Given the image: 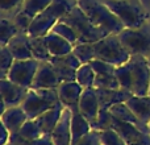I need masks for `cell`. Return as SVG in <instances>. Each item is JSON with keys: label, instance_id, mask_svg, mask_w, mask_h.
I'll return each mask as SVG.
<instances>
[{"label": "cell", "instance_id": "cell-34", "mask_svg": "<svg viewBox=\"0 0 150 145\" xmlns=\"http://www.w3.org/2000/svg\"><path fill=\"white\" fill-rule=\"evenodd\" d=\"M90 65L92 66L93 71L96 72V75H113L116 74V68L117 66L111 65L108 62H104L101 60H92L90 62Z\"/></svg>", "mask_w": 150, "mask_h": 145}, {"label": "cell", "instance_id": "cell-8", "mask_svg": "<svg viewBox=\"0 0 150 145\" xmlns=\"http://www.w3.org/2000/svg\"><path fill=\"white\" fill-rule=\"evenodd\" d=\"M40 66V61L36 58L30 60H16L12 65L7 78L12 80L13 83L18 86H23L25 88H32L34 77L37 74Z\"/></svg>", "mask_w": 150, "mask_h": 145}, {"label": "cell", "instance_id": "cell-14", "mask_svg": "<svg viewBox=\"0 0 150 145\" xmlns=\"http://www.w3.org/2000/svg\"><path fill=\"white\" fill-rule=\"evenodd\" d=\"M23 108L26 112L29 119H37L40 115H42L44 112H46L47 109L53 108L54 104L46 102L36 90L29 88L28 94H26L25 99L23 102Z\"/></svg>", "mask_w": 150, "mask_h": 145}, {"label": "cell", "instance_id": "cell-46", "mask_svg": "<svg viewBox=\"0 0 150 145\" xmlns=\"http://www.w3.org/2000/svg\"><path fill=\"white\" fill-rule=\"evenodd\" d=\"M101 145H103V144H101Z\"/></svg>", "mask_w": 150, "mask_h": 145}, {"label": "cell", "instance_id": "cell-9", "mask_svg": "<svg viewBox=\"0 0 150 145\" xmlns=\"http://www.w3.org/2000/svg\"><path fill=\"white\" fill-rule=\"evenodd\" d=\"M0 91H1V100H3L1 112H4L9 107L21 106L29 88L16 85L8 78H1L0 79Z\"/></svg>", "mask_w": 150, "mask_h": 145}, {"label": "cell", "instance_id": "cell-6", "mask_svg": "<svg viewBox=\"0 0 150 145\" xmlns=\"http://www.w3.org/2000/svg\"><path fill=\"white\" fill-rule=\"evenodd\" d=\"M95 58L115 66H121L130 60L129 54L119 38V34H109L100 41L93 42Z\"/></svg>", "mask_w": 150, "mask_h": 145}, {"label": "cell", "instance_id": "cell-40", "mask_svg": "<svg viewBox=\"0 0 150 145\" xmlns=\"http://www.w3.org/2000/svg\"><path fill=\"white\" fill-rule=\"evenodd\" d=\"M128 145H150V133H142L137 140H134L133 143Z\"/></svg>", "mask_w": 150, "mask_h": 145}, {"label": "cell", "instance_id": "cell-32", "mask_svg": "<svg viewBox=\"0 0 150 145\" xmlns=\"http://www.w3.org/2000/svg\"><path fill=\"white\" fill-rule=\"evenodd\" d=\"M93 87L101 88V90H116V88H121V86H120V82L117 79L116 74H113V75H96Z\"/></svg>", "mask_w": 150, "mask_h": 145}, {"label": "cell", "instance_id": "cell-36", "mask_svg": "<svg viewBox=\"0 0 150 145\" xmlns=\"http://www.w3.org/2000/svg\"><path fill=\"white\" fill-rule=\"evenodd\" d=\"M100 137H101V144L103 145H128L121 139V136L113 129L100 132Z\"/></svg>", "mask_w": 150, "mask_h": 145}, {"label": "cell", "instance_id": "cell-23", "mask_svg": "<svg viewBox=\"0 0 150 145\" xmlns=\"http://www.w3.org/2000/svg\"><path fill=\"white\" fill-rule=\"evenodd\" d=\"M30 48H32V54L33 58L37 61H50L52 54L49 52L46 40L44 37H30Z\"/></svg>", "mask_w": 150, "mask_h": 145}, {"label": "cell", "instance_id": "cell-37", "mask_svg": "<svg viewBox=\"0 0 150 145\" xmlns=\"http://www.w3.org/2000/svg\"><path fill=\"white\" fill-rule=\"evenodd\" d=\"M32 21H33V17L29 16L28 13H25L24 11H20L18 13H16L15 18H13V23L16 24V26L18 28V31L25 32V33H28Z\"/></svg>", "mask_w": 150, "mask_h": 145}, {"label": "cell", "instance_id": "cell-45", "mask_svg": "<svg viewBox=\"0 0 150 145\" xmlns=\"http://www.w3.org/2000/svg\"><path fill=\"white\" fill-rule=\"evenodd\" d=\"M149 129H150V123H149Z\"/></svg>", "mask_w": 150, "mask_h": 145}, {"label": "cell", "instance_id": "cell-27", "mask_svg": "<svg viewBox=\"0 0 150 145\" xmlns=\"http://www.w3.org/2000/svg\"><path fill=\"white\" fill-rule=\"evenodd\" d=\"M52 3L53 0H24V3L21 4V11L34 18L38 13L46 9Z\"/></svg>", "mask_w": 150, "mask_h": 145}, {"label": "cell", "instance_id": "cell-3", "mask_svg": "<svg viewBox=\"0 0 150 145\" xmlns=\"http://www.w3.org/2000/svg\"><path fill=\"white\" fill-rule=\"evenodd\" d=\"M78 5L98 28L105 31L108 34H119L125 28L103 0H78Z\"/></svg>", "mask_w": 150, "mask_h": 145}, {"label": "cell", "instance_id": "cell-1", "mask_svg": "<svg viewBox=\"0 0 150 145\" xmlns=\"http://www.w3.org/2000/svg\"><path fill=\"white\" fill-rule=\"evenodd\" d=\"M116 77L121 88L133 95H148L150 87V68L146 57L132 55L127 63L116 68Z\"/></svg>", "mask_w": 150, "mask_h": 145}, {"label": "cell", "instance_id": "cell-2", "mask_svg": "<svg viewBox=\"0 0 150 145\" xmlns=\"http://www.w3.org/2000/svg\"><path fill=\"white\" fill-rule=\"evenodd\" d=\"M78 4V0H53V3L36 16L29 26L28 34L30 37H44L52 28L62 20Z\"/></svg>", "mask_w": 150, "mask_h": 145}, {"label": "cell", "instance_id": "cell-18", "mask_svg": "<svg viewBox=\"0 0 150 145\" xmlns=\"http://www.w3.org/2000/svg\"><path fill=\"white\" fill-rule=\"evenodd\" d=\"M63 108H65V106H63L62 103H58V104H55L53 108L47 109L46 112L40 115L37 119H34L37 122V124L40 125V128H41L44 135H52V132H53V129H54V127L57 125L58 120L62 116Z\"/></svg>", "mask_w": 150, "mask_h": 145}, {"label": "cell", "instance_id": "cell-4", "mask_svg": "<svg viewBox=\"0 0 150 145\" xmlns=\"http://www.w3.org/2000/svg\"><path fill=\"white\" fill-rule=\"evenodd\" d=\"M103 3L119 17L125 28H142L149 20V13L140 0H103Z\"/></svg>", "mask_w": 150, "mask_h": 145}, {"label": "cell", "instance_id": "cell-19", "mask_svg": "<svg viewBox=\"0 0 150 145\" xmlns=\"http://www.w3.org/2000/svg\"><path fill=\"white\" fill-rule=\"evenodd\" d=\"M45 40H46L52 57H62L74 50V45L70 41H67L66 38H63L62 36L54 33V32H49L45 36Z\"/></svg>", "mask_w": 150, "mask_h": 145}, {"label": "cell", "instance_id": "cell-42", "mask_svg": "<svg viewBox=\"0 0 150 145\" xmlns=\"http://www.w3.org/2000/svg\"><path fill=\"white\" fill-rule=\"evenodd\" d=\"M5 145H20V144L15 143V141H9V143H8V144H5Z\"/></svg>", "mask_w": 150, "mask_h": 145}, {"label": "cell", "instance_id": "cell-20", "mask_svg": "<svg viewBox=\"0 0 150 145\" xmlns=\"http://www.w3.org/2000/svg\"><path fill=\"white\" fill-rule=\"evenodd\" d=\"M134 115L142 123L149 125L150 123V95H132L127 100Z\"/></svg>", "mask_w": 150, "mask_h": 145}, {"label": "cell", "instance_id": "cell-11", "mask_svg": "<svg viewBox=\"0 0 150 145\" xmlns=\"http://www.w3.org/2000/svg\"><path fill=\"white\" fill-rule=\"evenodd\" d=\"M79 112L91 123V125L96 122L100 112V103L95 87L84 88L79 100Z\"/></svg>", "mask_w": 150, "mask_h": 145}, {"label": "cell", "instance_id": "cell-13", "mask_svg": "<svg viewBox=\"0 0 150 145\" xmlns=\"http://www.w3.org/2000/svg\"><path fill=\"white\" fill-rule=\"evenodd\" d=\"M84 88L76 82H63L58 87L59 100L65 107L70 108L71 111H79V100Z\"/></svg>", "mask_w": 150, "mask_h": 145}, {"label": "cell", "instance_id": "cell-16", "mask_svg": "<svg viewBox=\"0 0 150 145\" xmlns=\"http://www.w3.org/2000/svg\"><path fill=\"white\" fill-rule=\"evenodd\" d=\"M7 48L13 54L15 60H30V58H33L30 48V36L25 32H18L8 42Z\"/></svg>", "mask_w": 150, "mask_h": 145}, {"label": "cell", "instance_id": "cell-28", "mask_svg": "<svg viewBox=\"0 0 150 145\" xmlns=\"http://www.w3.org/2000/svg\"><path fill=\"white\" fill-rule=\"evenodd\" d=\"M50 62L54 66L55 71H57L58 77H59L62 83L63 82H73V80L76 79V70H75V69L70 68V66L65 65V63H62V62H58L54 58H50Z\"/></svg>", "mask_w": 150, "mask_h": 145}, {"label": "cell", "instance_id": "cell-38", "mask_svg": "<svg viewBox=\"0 0 150 145\" xmlns=\"http://www.w3.org/2000/svg\"><path fill=\"white\" fill-rule=\"evenodd\" d=\"M73 145H101V137L99 131H91L88 135L82 137L79 141L74 143Z\"/></svg>", "mask_w": 150, "mask_h": 145}, {"label": "cell", "instance_id": "cell-41", "mask_svg": "<svg viewBox=\"0 0 150 145\" xmlns=\"http://www.w3.org/2000/svg\"><path fill=\"white\" fill-rule=\"evenodd\" d=\"M11 139V132L5 128L4 124H1V140H0V145H5L9 143Z\"/></svg>", "mask_w": 150, "mask_h": 145}, {"label": "cell", "instance_id": "cell-5", "mask_svg": "<svg viewBox=\"0 0 150 145\" xmlns=\"http://www.w3.org/2000/svg\"><path fill=\"white\" fill-rule=\"evenodd\" d=\"M62 21L67 23L75 31L78 36V44H93L109 36L105 31L98 28L90 20V17L78 4L62 18Z\"/></svg>", "mask_w": 150, "mask_h": 145}, {"label": "cell", "instance_id": "cell-7", "mask_svg": "<svg viewBox=\"0 0 150 145\" xmlns=\"http://www.w3.org/2000/svg\"><path fill=\"white\" fill-rule=\"evenodd\" d=\"M119 38L130 55H150V31L144 26L137 29L124 28L119 33Z\"/></svg>", "mask_w": 150, "mask_h": 145}, {"label": "cell", "instance_id": "cell-29", "mask_svg": "<svg viewBox=\"0 0 150 145\" xmlns=\"http://www.w3.org/2000/svg\"><path fill=\"white\" fill-rule=\"evenodd\" d=\"M73 52L82 63H90L92 60H95L93 44H76L74 45Z\"/></svg>", "mask_w": 150, "mask_h": 145}, {"label": "cell", "instance_id": "cell-35", "mask_svg": "<svg viewBox=\"0 0 150 145\" xmlns=\"http://www.w3.org/2000/svg\"><path fill=\"white\" fill-rule=\"evenodd\" d=\"M9 141H15V143H17L20 145H54L50 135H44L40 139H37V140L28 141V140H24V139L21 137V136H18L17 133H13V135H11Z\"/></svg>", "mask_w": 150, "mask_h": 145}, {"label": "cell", "instance_id": "cell-22", "mask_svg": "<svg viewBox=\"0 0 150 145\" xmlns=\"http://www.w3.org/2000/svg\"><path fill=\"white\" fill-rule=\"evenodd\" d=\"M112 129L116 131L127 144L133 143V141L137 140L142 133H145L141 129H138L136 125L130 124V123H127V122H121V120L116 119V117L113 119V123H112Z\"/></svg>", "mask_w": 150, "mask_h": 145}, {"label": "cell", "instance_id": "cell-24", "mask_svg": "<svg viewBox=\"0 0 150 145\" xmlns=\"http://www.w3.org/2000/svg\"><path fill=\"white\" fill-rule=\"evenodd\" d=\"M96 78V72L93 71L92 66L90 63H82L80 68L76 70V82L82 86L83 88H90L93 87Z\"/></svg>", "mask_w": 150, "mask_h": 145}, {"label": "cell", "instance_id": "cell-25", "mask_svg": "<svg viewBox=\"0 0 150 145\" xmlns=\"http://www.w3.org/2000/svg\"><path fill=\"white\" fill-rule=\"evenodd\" d=\"M17 135L21 136L24 140L33 141V140L40 139L41 136H44V133H42L41 128H40V125L37 124L36 120L34 119H28L25 122V124L21 127V129L17 132Z\"/></svg>", "mask_w": 150, "mask_h": 145}, {"label": "cell", "instance_id": "cell-26", "mask_svg": "<svg viewBox=\"0 0 150 145\" xmlns=\"http://www.w3.org/2000/svg\"><path fill=\"white\" fill-rule=\"evenodd\" d=\"M18 28L11 20L3 18L0 21V46H7L8 42L18 33Z\"/></svg>", "mask_w": 150, "mask_h": 145}, {"label": "cell", "instance_id": "cell-39", "mask_svg": "<svg viewBox=\"0 0 150 145\" xmlns=\"http://www.w3.org/2000/svg\"><path fill=\"white\" fill-rule=\"evenodd\" d=\"M24 0H0V5H1V11L7 12V11L13 9L17 7L18 4H23Z\"/></svg>", "mask_w": 150, "mask_h": 145}, {"label": "cell", "instance_id": "cell-15", "mask_svg": "<svg viewBox=\"0 0 150 145\" xmlns=\"http://www.w3.org/2000/svg\"><path fill=\"white\" fill-rule=\"evenodd\" d=\"M28 119L29 117L26 112L24 111L23 106L9 107L4 112H1V124L5 125V128L11 132V135L17 133Z\"/></svg>", "mask_w": 150, "mask_h": 145}, {"label": "cell", "instance_id": "cell-31", "mask_svg": "<svg viewBox=\"0 0 150 145\" xmlns=\"http://www.w3.org/2000/svg\"><path fill=\"white\" fill-rule=\"evenodd\" d=\"M113 119L115 117H113V115L111 114L109 109H100L98 119H96V122L92 124V129L93 131H99V132L112 129V123H113Z\"/></svg>", "mask_w": 150, "mask_h": 145}, {"label": "cell", "instance_id": "cell-21", "mask_svg": "<svg viewBox=\"0 0 150 145\" xmlns=\"http://www.w3.org/2000/svg\"><path fill=\"white\" fill-rule=\"evenodd\" d=\"M71 133H73V144L79 141L82 137L92 131L91 123L80 114L79 111H71Z\"/></svg>", "mask_w": 150, "mask_h": 145}, {"label": "cell", "instance_id": "cell-10", "mask_svg": "<svg viewBox=\"0 0 150 145\" xmlns=\"http://www.w3.org/2000/svg\"><path fill=\"white\" fill-rule=\"evenodd\" d=\"M61 79L55 71L54 66L50 61H41L38 66L37 74L34 77L32 88H58L61 86Z\"/></svg>", "mask_w": 150, "mask_h": 145}, {"label": "cell", "instance_id": "cell-33", "mask_svg": "<svg viewBox=\"0 0 150 145\" xmlns=\"http://www.w3.org/2000/svg\"><path fill=\"white\" fill-rule=\"evenodd\" d=\"M15 61V57L7 46H0V72H1V78H7Z\"/></svg>", "mask_w": 150, "mask_h": 145}, {"label": "cell", "instance_id": "cell-17", "mask_svg": "<svg viewBox=\"0 0 150 145\" xmlns=\"http://www.w3.org/2000/svg\"><path fill=\"white\" fill-rule=\"evenodd\" d=\"M96 92H98V96H99L100 109H109L115 104L127 102L133 95L132 92L124 90V88H116V90H101V88H96Z\"/></svg>", "mask_w": 150, "mask_h": 145}, {"label": "cell", "instance_id": "cell-44", "mask_svg": "<svg viewBox=\"0 0 150 145\" xmlns=\"http://www.w3.org/2000/svg\"><path fill=\"white\" fill-rule=\"evenodd\" d=\"M148 95H150V87H149V94H148Z\"/></svg>", "mask_w": 150, "mask_h": 145}, {"label": "cell", "instance_id": "cell-12", "mask_svg": "<svg viewBox=\"0 0 150 145\" xmlns=\"http://www.w3.org/2000/svg\"><path fill=\"white\" fill-rule=\"evenodd\" d=\"M71 112L70 108L65 107L62 116L58 120L57 125L53 129L52 137L54 145H73V133H71Z\"/></svg>", "mask_w": 150, "mask_h": 145}, {"label": "cell", "instance_id": "cell-43", "mask_svg": "<svg viewBox=\"0 0 150 145\" xmlns=\"http://www.w3.org/2000/svg\"><path fill=\"white\" fill-rule=\"evenodd\" d=\"M146 60H148V63H149V68H150V55H148V57H146Z\"/></svg>", "mask_w": 150, "mask_h": 145}, {"label": "cell", "instance_id": "cell-30", "mask_svg": "<svg viewBox=\"0 0 150 145\" xmlns=\"http://www.w3.org/2000/svg\"><path fill=\"white\" fill-rule=\"evenodd\" d=\"M50 32H54V33L62 36L63 38H66L67 41H70L73 45L78 44V36H76V33H75V31L67 23H65V21H62V20L58 21V23L52 28Z\"/></svg>", "mask_w": 150, "mask_h": 145}]
</instances>
